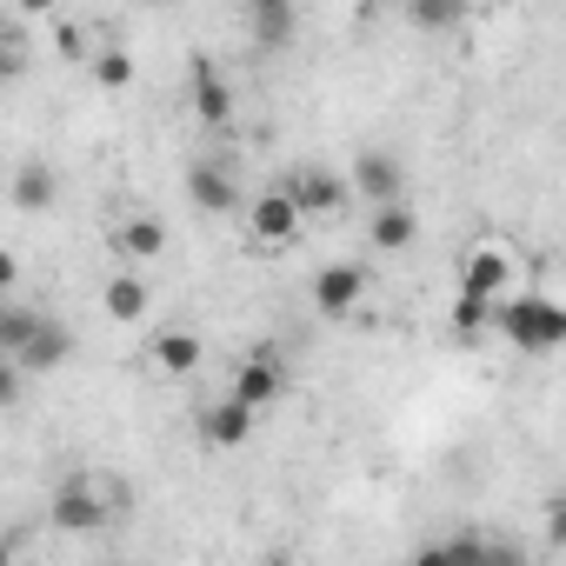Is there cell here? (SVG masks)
<instances>
[{
  "mask_svg": "<svg viewBox=\"0 0 566 566\" xmlns=\"http://www.w3.org/2000/svg\"><path fill=\"white\" fill-rule=\"evenodd\" d=\"M120 513H127V493H120L114 473H67V480H54L48 520L61 533H107Z\"/></svg>",
  "mask_w": 566,
  "mask_h": 566,
  "instance_id": "obj_1",
  "label": "cell"
},
{
  "mask_svg": "<svg viewBox=\"0 0 566 566\" xmlns=\"http://www.w3.org/2000/svg\"><path fill=\"white\" fill-rule=\"evenodd\" d=\"M486 327L500 340H513L520 354H559L566 347V307L546 301V294H506V301H493Z\"/></svg>",
  "mask_w": 566,
  "mask_h": 566,
  "instance_id": "obj_2",
  "label": "cell"
},
{
  "mask_svg": "<svg viewBox=\"0 0 566 566\" xmlns=\"http://www.w3.org/2000/svg\"><path fill=\"white\" fill-rule=\"evenodd\" d=\"M460 294H473V301H506V294H520V253L513 247H500V240H486V247H473L467 260H460Z\"/></svg>",
  "mask_w": 566,
  "mask_h": 566,
  "instance_id": "obj_3",
  "label": "cell"
},
{
  "mask_svg": "<svg viewBox=\"0 0 566 566\" xmlns=\"http://www.w3.org/2000/svg\"><path fill=\"white\" fill-rule=\"evenodd\" d=\"M280 193H287V207L301 213V220H327V213H340L354 193H347V180L334 174V167H321V160H307V167H294V174H280Z\"/></svg>",
  "mask_w": 566,
  "mask_h": 566,
  "instance_id": "obj_4",
  "label": "cell"
},
{
  "mask_svg": "<svg viewBox=\"0 0 566 566\" xmlns=\"http://www.w3.org/2000/svg\"><path fill=\"white\" fill-rule=\"evenodd\" d=\"M280 394H287V360H280V347H253V354L233 367V380H227V400H240L253 420H260V407H273Z\"/></svg>",
  "mask_w": 566,
  "mask_h": 566,
  "instance_id": "obj_5",
  "label": "cell"
},
{
  "mask_svg": "<svg viewBox=\"0 0 566 566\" xmlns=\"http://www.w3.org/2000/svg\"><path fill=\"white\" fill-rule=\"evenodd\" d=\"M301 213L287 207V193H280V187H266V193H253L247 200V240L253 247H266V253H280V247H294L301 240Z\"/></svg>",
  "mask_w": 566,
  "mask_h": 566,
  "instance_id": "obj_6",
  "label": "cell"
},
{
  "mask_svg": "<svg viewBox=\"0 0 566 566\" xmlns=\"http://www.w3.org/2000/svg\"><path fill=\"white\" fill-rule=\"evenodd\" d=\"M314 314H327V321H347V314H360V301H367V266H354V260H327L321 273H314Z\"/></svg>",
  "mask_w": 566,
  "mask_h": 566,
  "instance_id": "obj_7",
  "label": "cell"
},
{
  "mask_svg": "<svg viewBox=\"0 0 566 566\" xmlns=\"http://www.w3.org/2000/svg\"><path fill=\"white\" fill-rule=\"evenodd\" d=\"M187 200H193V213H233L240 207V180H233V167L220 160V154H200V160H187Z\"/></svg>",
  "mask_w": 566,
  "mask_h": 566,
  "instance_id": "obj_8",
  "label": "cell"
},
{
  "mask_svg": "<svg viewBox=\"0 0 566 566\" xmlns=\"http://www.w3.org/2000/svg\"><path fill=\"white\" fill-rule=\"evenodd\" d=\"M187 94H193V120H200V127H227V120H233V87H227V74L213 67V54H193V61H187Z\"/></svg>",
  "mask_w": 566,
  "mask_h": 566,
  "instance_id": "obj_9",
  "label": "cell"
},
{
  "mask_svg": "<svg viewBox=\"0 0 566 566\" xmlns=\"http://www.w3.org/2000/svg\"><path fill=\"white\" fill-rule=\"evenodd\" d=\"M114 253H120V266H154L160 253H167V227H160V213H120L114 220Z\"/></svg>",
  "mask_w": 566,
  "mask_h": 566,
  "instance_id": "obj_10",
  "label": "cell"
},
{
  "mask_svg": "<svg viewBox=\"0 0 566 566\" xmlns=\"http://www.w3.org/2000/svg\"><path fill=\"white\" fill-rule=\"evenodd\" d=\"M347 193H367L374 207H387V200H407V167L394 160V154H360L354 160V180H347Z\"/></svg>",
  "mask_w": 566,
  "mask_h": 566,
  "instance_id": "obj_11",
  "label": "cell"
},
{
  "mask_svg": "<svg viewBox=\"0 0 566 566\" xmlns=\"http://www.w3.org/2000/svg\"><path fill=\"white\" fill-rule=\"evenodd\" d=\"M101 307H107V321H120V327H140L147 314H154V287H147V273H134V266H120L107 287H101Z\"/></svg>",
  "mask_w": 566,
  "mask_h": 566,
  "instance_id": "obj_12",
  "label": "cell"
},
{
  "mask_svg": "<svg viewBox=\"0 0 566 566\" xmlns=\"http://www.w3.org/2000/svg\"><path fill=\"white\" fill-rule=\"evenodd\" d=\"M67 360H74V334H67V327H61L54 314H48V321H41V334H34V340H28L21 354H14L21 380H28V374H61Z\"/></svg>",
  "mask_w": 566,
  "mask_h": 566,
  "instance_id": "obj_13",
  "label": "cell"
},
{
  "mask_svg": "<svg viewBox=\"0 0 566 566\" xmlns=\"http://www.w3.org/2000/svg\"><path fill=\"white\" fill-rule=\"evenodd\" d=\"M294 34H301V14L287 8V0H253V8H247V41H253V48L280 54Z\"/></svg>",
  "mask_w": 566,
  "mask_h": 566,
  "instance_id": "obj_14",
  "label": "cell"
},
{
  "mask_svg": "<svg viewBox=\"0 0 566 566\" xmlns=\"http://www.w3.org/2000/svg\"><path fill=\"white\" fill-rule=\"evenodd\" d=\"M8 193H14L21 213H54V200H61V174H54V160H21L14 180H8Z\"/></svg>",
  "mask_w": 566,
  "mask_h": 566,
  "instance_id": "obj_15",
  "label": "cell"
},
{
  "mask_svg": "<svg viewBox=\"0 0 566 566\" xmlns=\"http://www.w3.org/2000/svg\"><path fill=\"white\" fill-rule=\"evenodd\" d=\"M367 240H374V253H407L420 240V213L407 200H387V207L367 213Z\"/></svg>",
  "mask_w": 566,
  "mask_h": 566,
  "instance_id": "obj_16",
  "label": "cell"
},
{
  "mask_svg": "<svg viewBox=\"0 0 566 566\" xmlns=\"http://www.w3.org/2000/svg\"><path fill=\"white\" fill-rule=\"evenodd\" d=\"M147 360H154V374H167V380H187V374H200L207 347H200V334H187V327H167V334H154Z\"/></svg>",
  "mask_w": 566,
  "mask_h": 566,
  "instance_id": "obj_17",
  "label": "cell"
},
{
  "mask_svg": "<svg viewBox=\"0 0 566 566\" xmlns=\"http://www.w3.org/2000/svg\"><path fill=\"white\" fill-rule=\"evenodd\" d=\"M193 427H200V440H207V447H247L253 413H247L240 400H227V394H220V400H207V407H200V420H193Z\"/></svg>",
  "mask_w": 566,
  "mask_h": 566,
  "instance_id": "obj_18",
  "label": "cell"
},
{
  "mask_svg": "<svg viewBox=\"0 0 566 566\" xmlns=\"http://www.w3.org/2000/svg\"><path fill=\"white\" fill-rule=\"evenodd\" d=\"M41 321H48V307H8V314H0V360H14L41 334Z\"/></svg>",
  "mask_w": 566,
  "mask_h": 566,
  "instance_id": "obj_19",
  "label": "cell"
},
{
  "mask_svg": "<svg viewBox=\"0 0 566 566\" xmlns=\"http://www.w3.org/2000/svg\"><path fill=\"white\" fill-rule=\"evenodd\" d=\"M94 81H101L107 94L134 87V54H120V48H101V54H94Z\"/></svg>",
  "mask_w": 566,
  "mask_h": 566,
  "instance_id": "obj_20",
  "label": "cell"
},
{
  "mask_svg": "<svg viewBox=\"0 0 566 566\" xmlns=\"http://www.w3.org/2000/svg\"><path fill=\"white\" fill-rule=\"evenodd\" d=\"M486 314H493L486 301H473V294H453V314H447V321H453V334H460V340H473V334H486Z\"/></svg>",
  "mask_w": 566,
  "mask_h": 566,
  "instance_id": "obj_21",
  "label": "cell"
},
{
  "mask_svg": "<svg viewBox=\"0 0 566 566\" xmlns=\"http://www.w3.org/2000/svg\"><path fill=\"white\" fill-rule=\"evenodd\" d=\"M413 21H420V28H460V21H467V8H460V0H420Z\"/></svg>",
  "mask_w": 566,
  "mask_h": 566,
  "instance_id": "obj_22",
  "label": "cell"
},
{
  "mask_svg": "<svg viewBox=\"0 0 566 566\" xmlns=\"http://www.w3.org/2000/svg\"><path fill=\"white\" fill-rule=\"evenodd\" d=\"M440 546L453 553V566H480V546H486V533H480V526H460V533H447Z\"/></svg>",
  "mask_w": 566,
  "mask_h": 566,
  "instance_id": "obj_23",
  "label": "cell"
},
{
  "mask_svg": "<svg viewBox=\"0 0 566 566\" xmlns=\"http://www.w3.org/2000/svg\"><path fill=\"white\" fill-rule=\"evenodd\" d=\"M480 566H526V546H520V539H506V533H486Z\"/></svg>",
  "mask_w": 566,
  "mask_h": 566,
  "instance_id": "obj_24",
  "label": "cell"
},
{
  "mask_svg": "<svg viewBox=\"0 0 566 566\" xmlns=\"http://www.w3.org/2000/svg\"><path fill=\"white\" fill-rule=\"evenodd\" d=\"M14 400H21V367H14V360H0V413H8Z\"/></svg>",
  "mask_w": 566,
  "mask_h": 566,
  "instance_id": "obj_25",
  "label": "cell"
},
{
  "mask_svg": "<svg viewBox=\"0 0 566 566\" xmlns=\"http://www.w3.org/2000/svg\"><path fill=\"white\" fill-rule=\"evenodd\" d=\"M413 566H453V553H447V546H440V539H427V546H420V553H413Z\"/></svg>",
  "mask_w": 566,
  "mask_h": 566,
  "instance_id": "obj_26",
  "label": "cell"
},
{
  "mask_svg": "<svg viewBox=\"0 0 566 566\" xmlns=\"http://www.w3.org/2000/svg\"><path fill=\"white\" fill-rule=\"evenodd\" d=\"M14 273H21V260H14L8 247H0V301H8V287H14Z\"/></svg>",
  "mask_w": 566,
  "mask_h": 566,
  "instance_id": "obj_27",
  "label": "cell"
},
{
  "mask_svg": "<svg viewBox=\"0 0 566 566\" xmlns=\"http://www.w3.org/2000/svg\"><path fill=\"white\" fill-rule=\"evenodd\" d=\"M14 67H21V61H14V41H0V87L14 81Z\"/></svg>",
  "mask_w": 566,
  "mask_h": 566,
  "instance_id": "obj_28",
  "label": "cell"
},
{
  "mask_svg": "<svg viewBox=\"0 0 566 566\" xmlns=\"http://www.w3.org/2000/svg\"><path fill=\"white\" fill-rule=\"evenodd\" d=\"M0 566H14V546H8V539H0Z\"/></svg>",
  "mask_w": 566,
  "mask_h": 566,
  "instance_id": "obj_29",
  "label": "cell"
},
{
  "mask_svg": "<svg viewBox=\"0 0 566 566\" xmlns=\"http://www.w3.org/2000/svg\"><path fill=\"white\" fill-rule=\"evenodd\" d=\"M260 566H287V559H260Z\"/></svg>",
  "mask_w": 566,
  "mask_h": 566,
  "instance_id": "obj_30",
  "label": "cell"
},
{
  "mask_svg": "<svg viewBox=\"0 0 566 566\" xmlns=\"http://www.w3.org/2000/svg\"><path fill=\"white\" fill-rule=\"evenodd\" d=\"M0 314H8V301H0Z\"/></svg>",
  "mask_w": 566,
  "mask_h": 566,
  "instance_id": "obj_31",
  "label": "cell"
}]
</instances>
